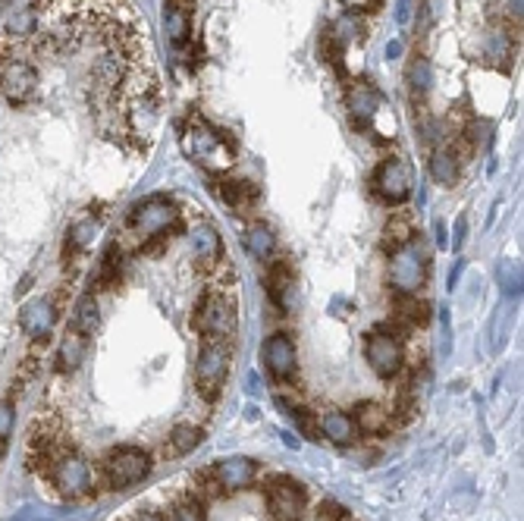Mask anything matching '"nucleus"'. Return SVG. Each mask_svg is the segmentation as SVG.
I'll return each mask as SVG.
<instances>
[{
  "label": "nucleus",
  "mask_w": 524,
  "mask_h": 521,
  "mask_svg": "<svg viewBox=\"0 0 524 521\" xmlns=\"http://www.w3.org/2000/svg\"><path fill=\"white\" fill-rule=\"evenodd\" d=\"M179 145H182V154L204 170L226 173L236 163V141L229 138L226 132L213 129V126L208 120H201L198 113L188 116L186 126H182Z\"/></svg>",
  "instance_id": "1"
},
{
  "label": "nucleus",
  "mask_w": 524,
  "mask_h": 521,
  "mask_svg": "<svg viewBox=\"0 0 524 521\" xmlns=\"http://www.w3.org/2000/svg\"><path fill=\"white\" fill-rule=\"evenodd\" d=\"M192 323H195V330L201 339H217V343L233 345V336H236V330H239V308H236V298L220 286H211L201 298H198Z\"/></svg>",
  "instance_id": "2"
},
{
  "label": "nucleus",
  "mask_w": 524,
  "mask_h": 521,
  "mask_svg": "<svg viewBox=\"0 0 524 521\" xmlns=\"http://www.w3.org/2000/svg\"><path fill=\"white\" fill-rule=\"evenodd\" d=\"M390 289L395 295H418L427 286V276H430V248L420 239V233L408 246H402L399 251L390 255Z\"/></svg>",
  "instance_id": "3"
},
{
  "label": "nucleus",
  "mask_w": 524,
  "mask_h": 521,
  "mask_svg": "<svg viewBox=\"0 0 524 521\" xmlns=\"http://www.w3.org/2000/svg\"><path fill=\"white\" fill-rule=\"evenodd\" d=\"M229 365H233V345L217 343V339H201V349H198V361H195V393L208 405L220 402V396H223Z\"/></svg>",
  "instance_id": "4"
},
{
  "label": "nucleus",
  "mask_w": 524,
  "mask_h": 521,
  "mask_svg": "<svg viewBox=\"0 0 524 521\" xmlns=\"http://www.w3.org/2000/svg\"><path fill=\"white\" fill-rule=\"evenodd\" d=\"M126 226L141 236V239H151V236H170L182 230V211L179 204L166 195H148V198L135 201L126 214Z\"/></svg>",
  "instance_id": "5"
},
{
  "label": "nucleus",
  "mask_w": 524,
  "mask_h": 521,
  "mask_svg": "<svg viewBox=\"0 0 524 521\" xmlns=\"http://www.w3.org/2000/svg\"><path fill=\"white\" fill-rule=\"evenodd\" d=\"M151 468H154V462H151V455L145 449L116 446L101 459L98 475H101V484H104L107 490H129V487L141 484V480L151 475Z\"/></svg>",
  "instance_id": "6"
},
{
  "label": "nucleus",
  "mask_w": 524,
  "mask_h": 521,
  "mask_svg": "<svg viewBox=\"0 0 524 521\" xmlns=\"http://www.w3.org/2000/svg\"><path fill=\"white\" fill-rule=\"evenodd\" d=\"M47 484L57 487L66 500H85L94 493V471L73 443H63L57 459H54L51 475H47Z\"/></svg>",
  "instance_id": "7"
},
{
  "label": "nucleus",
  "mask_w": 524,
  "mask_h": 521,
  "mask_svg": "<svg viewBox=\"0 0 524 521\" xmlns=\"http://www.w3.org/2000/svg\"><path fill=\"white\" fill-rule=\"evenodd\" d=\"M411 186H415V176H411L408 161H402V157L380 161L374 176H371V195L386 208H399V204L408 201Z\"/></svg>",
  "instance_id": "8"
},
{
  "label": "nucleus",
  "mask_w": 524,
  "mask_h": 521,
  "mask_svg": "<svg viewBox=\"0 0 524 521\" xmlns=\"http://www.w3.org/2000/svg\"><path fill=\"white\" fill-rule=\"evenodd\" d=\"M264 490H267L270 521H305L308 493L298 480H292L286 475H273L270 480H264Z\"/></svg>",
  "instance_id": "9"
},
{
  "label": "nucleus",
  "mask_w": 524,
  "mask_h": 521,
  "mask_svg": "<svg viewBox=\"0 0 524 521\" xmlns=\"http://www.w3.org/2000/svg\"><path fill=\"white\" fill-rule=\"evenodd\" d=\"M261 358H264L267 374L273 377L286 390H298V349L296 339L289 333H273L261 345Z\"/></svg>",
  "instance_id": "10"
},
{
  "label": "nucleus",
  "mask_w": 524,
  "mask_h": 521,
  "mask_svg": "<svg viewBox=\"0 0 524 521\" xmlns=\"http://www.w3.org/2000/svg\"><path fill=\"white\" fill-rule=\"evenodd\" d=\"M364 358H368V368L374 370L380 380H395L405 370L402 339L383 333V330H377V327L364 336Z\"/></svg>",
  "instance_id": "11"
},
{
  "label": "nucleus",
  "mask_w": 524,
  "mask_h": 521,
  "mask_svg": "<svg viewBox=\"0 0 524 521\" xmlns=\"http://www.w3.org/2000/svg\"><path fill=\"white\" fill-rule=\"evenodd\" d=\"M211 471L213 484H217L220 496H229V493H239L245 487H251L258 480V462L248 459V455H233V459H223L217 462Z\"/></svg>",
  "instance_id": "12"
},
{
  "label": "nucleus",
  "mask_w": 524,
  "mask_h": 521,
  "mask_svg": "<svg viewBox=\"0 0 524 521\" xmlns=\"http://www.w3.org/2000/svg\"><path fill=\"white\" fill-rule=\"evenodd\" d=\"M57 314H60V308L54 305V298H35V302H29L26 308H22L19 323H22V330L31 336V343L47 345L51 327L57 323Z\"/></svg>",
  "instance_id": "13"
},
{
  "label": "nucleus",
  "mask_w": 524,
  "mask_h": 521,
  "mask_svg": "<svg viewBox=\"0 0 524 521\" xmlns=\"http://www.w3.org/2000/svg\"><path fill=\"white\" fill-rule=\"evenodd\" d=\"M35 85H38V73L26 60H10L0 69V88L6 91V98L13 104H26L31 94H35Z\"/></svg>",
  "instance_id": "14"
},
{
  "label": "nucleus",
  "mask_w": 524,
  "mask_h": 521,
  "mask_svg": "<svg viewBox=\"0 0 524 521\" xmlns=\"http://www.w3.org/2000/svg\"><path fill=\"white\" fill-rule=\"evenodd\" d=\"M380 104H383V98H380V91L374 88L371 82H352L346 88V107H348V116H352V123L358 126V129H364L371 120L377 116Z\"/></svg>",
  "instance_id": "15"
},
{
  "label": "nucleus",
  "mask_w": 524,
  "mask_h": 521,
  "mask_svg": "<svg viewBox=\"0 0 524 521\" xmlns=\"http://www.w3.org/2000/svg\"><path fill=\"white\" fill-rule=\"evenodd\" d=\"M192 251L198 260V270L204 273H217V267L223 264V239L211 223L192 230Z\"/></svg>",
  "instance_id": "16"
},
{
  "label": "nucleus",
  "mask_w": 524,
  "mask_h": 521,
  "mask_svg": "<svg viewBox=\"0 0 524 521\" xmlns=\"http://www.w3.org/2000/svg\"><path fill=\"white\" fill-rule=\"evenodd\" d=\"M267 295L273 302L276 311H286L289 308V292L292 283H296V270H292L289 258H270V270H267Z\"/></svg>",
  "instance_id": "17"
},
{
  "label": "nucleus",
  "mask_w": 524,
  "mask_h": 521,
  "mask_svg": "<svg viewBox=\"0 0 524 521\" xmlns=\"http://www.w3.org/2000/svg\"><path fill=\"white\" fill-rule=\"evenodd\" d=\"M352 421H355V428H358V433H364V437H383V433H390L395 428L390 408L377 405V402H358L355 412H352Z\"/></svg>",
  "instance_id": "18"
},
{
  "label": "nucleus",
  "mask_w": 524,
  "mask_h": 521,
  "mask_svg": "<svg viewBox=\"0 0 524 521\" xmlns=\"http://www.w3.org/2000/svg\"><path fill=\"white\" fill-rule=\"evenodd\" d=\"M317 428H321V437H327L330 443L336 446H352L358 440V428H355L352 415L343 412V408H330L317 418Z\"/></svg>",
  "instance_id": "19"
},
{
  "label": "nucleus",
  "mask_w": 524,
  "mask_h": 521,
  "mask_svg": "<svg viewBox=\"0 0 524 521\" xmlns=\"http://www.w3.org/2000/svg\"><path fill=\"white\" fill-rule=\"evenodd\" d=\"M85 355H89V336H82L79 330L69 327L60 339V349H57V370L60 374H76L82 368Z\"/></svg>",
  "instance_id": "20"
},
{
  "label": "nucleus",
  "mask_w": 524,
  "mask_h": 521,
  "mask_svg": "<svg viewBox=\"0 0 524 521\" xmlns=\"http://www.w3.org/2000/svg\"><path fill=\"white\" fill-rule=\"evenodd\" d=\"M393 320L408 330V333L411 330H420V327H427V320H430V305H427L424 298H418V295H395Z\"/></svg>",
  "instance_id": "21"
},
{
  "label": "nucleus",
  "mask_w": 524,
  "mask_h": 521,
  "mask_svg": "<svg viewBox=\"0 0 524 521\" xmlns=\"http://www.w3.org/2000/svg\"><path fill=\"white\" fill-rule=\"evenodd\" d=\"M415 236L418 233H415V220H411V214L393 211V217L386 220V226H383V236H380V248H383L386 255H393V251H399L402 246H408Z\"/></svg>",
  "instance_id": "22"
},
{
  "label": "nucleus",
  "mask_w": 524,
  "mask_h": 521,
  "mask_svg": "<svg viewBox=\"0 0 524 521\" xmlns=\"http://www.w3.org/2000/svg\"><path fill=\"white\" fill-rule=\"evenodd\" d=\"M213 195H220L223 204H229L233 211H248L255 208L261 192L255 183H245V179H226V183H217L213 186Z\"/></svg>",
  "instance_id": "23"
},
{
  "label": "nucleus",
  "mask_w": 524,
  "mask_h": 521,
  "mask_svg": "<svg viewBox=\"0 0 524 521\" xmlns=\"http://www.w3.org/2000/svg\"><path fill=\"white\" fill-rule=\"evenodd\" d=\"M430 176L440 186H455L462 176V151L455 145H446L440 151H433L430 157Z\"/></svg>",
  "instance_id": "24"
},
{
  "label": "nucleus",
  "mask_w": 524,
  "mask_h": 521,
  "mask_svg": "<svg viewBox=\"0 0 524 521\" xmlns=\"http://www.w3.org/2000/svg\"><path fill=\"white\" fill-rule=\"evenodd\" d=\"M120 276H123V248L116 242H110L98 270H94V292H107L120 286Z\"/></svg>",
  "instance_id": "25"
},
{
  "label": "nucleus",
  "mask_w": 524,
  "mask_h": 521,
  "mask_svg": "<svg viewBox=\"0 0 524 521\" xmlns=\"http://www.w3.org/2000/svg\"><path fill=\"white\" fill-rule=\"evenodd\" d=\"M163 29L170 35L173 44H186L192 38V6H182V4H173L166 0V10H163Z\"/></svg>",
  "instance_id": "26"
},
{
  "label": "nucleus",
  "mask_w": 524,
  "mask_h": 521,
  "mask_svg": "<svg viewBox=\"0 0 524 521\" xmlns=\"http://www.w3.org/2000/svg\"><path fill=\"white\" fill-rule=\"evenodd\" d=\"M245 248H248V255L255 260H267L276 255V236L273 230H270L267 223H261V220H255V223H248V230H245Z\"/></svg>",
  "instance_id": "27"
},
{
  "label": "nucleus",
  "mask_w": 524,
  "mask_h": 521,
  "mask_svg": "<svg viewBox=\"0 0 524 521\" xmlns=\"http://www.w3.org/2000/svg\"><path fill=\"white\" fill-rule=\"evenodd\" d=\"M512 54H515V38L509 31H503V29L487 31V38H483V57H487V63H496V66L509 69Z\"/></svg>",
  "instance_id": "28"
},
{
  "label": "nucleus",
  "mask_w": 524,
  "mask_h": 521,
  "mask_svg": "<svg viewBox=\"0 0 524 521\" xmlns=\"http://www.w3.org/2000/svg\"><path fill=\"white\" fill-rule=\"evenodd\" d=\"M163 521H208V512H204L201 496H198L195 490L179 493L176 500L170 502V509H166V518Z\"/></svg>",
  "instance_id": "29"
},
{
  "label": "nucleus",
  "mask_w": 524,
  "mask_h": 521,
  "mask_svg": "<svg viewBox=\"0 0 524 521\" xmlns=\"http://www.w3.org/2000/svg\"><path fill=\"white\" fill-rule=\"evenodd\" d=\"M201 443H204V430L198 428V424H188V421L176 424V428L170 430V437H166L170 455H188V452H195Z\"/></svg>",
  "instance_id": "30"
},
{
  "label": "nucleus",
  "mask_w": 524,
  "mask_h": 521,
  "mask_svg": "<svg viewBox=\"0 0 524 521\" xmlns=\"http://www.w3.org/2000/svg\"><path fill=\"white\" fill-rule=\"evenodd\" d=\"M98 323H101L98 298H94V292H85V295L76 302V311H73V320H69V327L79 330L82 336H91L94 330H98Z\"/></svg>",
  "instance_id": "31"
},
{
  "label": "nucleus",
  "mask_w": 524,
  "mask_h": 521,
  "mask_svg": "<svg viewBox=\"0 0 524 521\" xmlns=\"http://www.w3.org/2000/svg\"><path fill=\"white\" fill-rule=\"evenodd\" d=\"M493 276H496V286H499V292H503L505 298L521 295V264H518V260L503 258V260H499V264H496Z\"/></svg>",
  "instance_id": "32"
},
{
  "label": "nucleus",
  "mask_w": 524,
  "mask_h": 521,
  "mask_svg": "<svg viewBox=\"0 0 524 521\" xmlns=\"http://www.w3.org/2000/svg\"><path fill=\"white\" fill-rule=\"evenodd\" d=\"M98 233H101V220L89 214V217L79 220V223H73V230L66 233V239H63V242H66V246H73L76 251H82V255H85V251L91 248V242L98 239Z\"/></svg>",
  "instance_id": "33"
},
{
  "label": "nucleus",
  "mask_w": 524,
  "mask_h": 521,
  "mask_svg": "<svg viewBox=\"0 0 524 521\" xmlns=\"http://www.w3.org/2000/svg\"><path fill=\"white\" fill-rule=\"evenodd\" d=\"M408 85L415 94H427L433 85V69H430V60L427 57H415L408 66Z\"/></svg>",
  "instance_id": "34"
},
{
  "label": "nucleus",
  "mask_w": 524,
  "mask_h": 521,
  "mask_svg": "<svg viewBox=\"0 0 524 521\" xmlns=\"http://www.w3.org/2000/svg\"><path fill=\"white\" fill-rule=\"evenodd\" d=\"M296 421V428H298V433L305 440H321V428H317V412H308V408H301V405H289V412H286Z\"/></svg>",
  "instance_id": "35"
},
{
  "label": "nucleus",
  "mask_w": 524,
  "mask_h": 521,
  "mask_svg": "<svg viewBox=\"0 0 524 521\" xmlns=\"http://www.w3.org/2000/svg\"><path fill=\"white\" fill-rule=\"evenodd\" d=\"M490 136H493V126H490L487 120H474V123H468V126H465V132H462V145L468 148V154H471V151H478L480 145H487Z\"/></svg>",
  "instance_id": "36"
},
{
  "label": "nucleus",
  "mask_w": 524,
  "mask_h": 521,
  "mask_svg": "<svg viewBox=\"0 0 524 521\" xmlns=\"http://www.w3.org/2000/svg\"><path fill=\"white\" fill-rule=\"evenodd\" d=\"M321 54H323V60H327V63L339 66V60H343V54H346V41L336 35V31H323V38H321Z\"/></svg>",
  "instance_id": "37"
},
{
  "label": "nucleus",
  "mask_w": 524,
  "mask_h": 521,
  "mask_svg": "<svg viewBox=\"0 0 524 521\" xmlns=\"http://www.w3.org/2000/svg\"><path fill=\"white\" fill-rule=\"evenodd\" d=\"M13 424H16V402L6 396L0 399V440H6V443L13 437Z\"/></svg>",
  "instance_id": "38"
},
{
  "label": "nucleus",
  "mask_w": 524,
  "mask_h": 521,
  "mask_svg": "<svg viewBox=\"0 0 524 521\" xmlns=\"http://www.w3.org/2000/svg\"><path fill=\"white\" fill-rule=\"evenodd\" d=\"M321 518L323 521H352V515H348V509L343 506V502H336V500H323L321 502Z\"/></svg>",
  "instance_id": "39"
},
{
  "label": "nucleus",
  "mask_w": 524,
  "mask_h": 521,
  "mask_svg": "<svg viewBox=\"0 0 524 521\" xmlns=\"http://www.w3.org/2000/svg\"><path fill=\"white\" fill-rule=\"evenodd\" d=\"M415 10H418V0H395V22H399V26H408V19Z\"/></svg>",
  "instance_id": "40"
},
{
  "label": "nucleus",
  "mask_w": 524,
  "mask_h": 521,
  "mask_svg": "<svg viewBox=\"0 0 524 521\" xmlns=\"http://www.w3.org/2000/svg\"><path fill=\"white\" fill-rule=\"evenodd\" d=\"M440 323H443V339H446V343H443V352H452V318H449V308H443L440 311Z\"/></svg>",
  "instance_id": "41"
},
{
  "label": "nucleus",
  "mask_w": 524,
  "mask_h": 521,
  "mask_svg": "<svg viewBox=\"0 0 524 521\" xmlns=\"http://www.w3.org/2000/svg\"><path fill=\"white\" fill-rule=\"evenodd\" d=\"M465 236H468V217L462 214V217L455 220V233H452V239H449V248H462Z\"/></svg>",
  "instance_id": "42"
},
{
  "label": "nucleus",
  "mask_w": 524,
  "mask_h": 521,
  "mask_svg": "<svg viewBox=\"0 0 524 521\" xmlns=\"http://www.w3.org/2000/svg\"><path fill=\"white\" fill-rule=\"evenodd\" d=\"M433 230H436V248L446 251L449 248V230H446V223H443V220H436Z\"/></svg>",
  "instance_id": "43"
},
{
  "label": "nucleus",
  "mask_w": 524,
  "mask_h": 521,
  "mask_svg": "<svg viewBox=\"0 0 524 521\" xmlns=\"http://www.w3.org/2000/svg\"><path fill=\"white\" fill-rule=\"evenodd\" d=\"M462 270H465V258H458V264L452 267V273H449V289H455V283H458V276H462Z\"/></svg>",
  "instance_id": "44"
},
{
  "label": "nucleus",
  "mask_w": 524,
  "mask_h": 521,
  "mask_svg": "<svg viewBox=\"0 0 524 521\" xmlns=\"http://www.w3.org/2000/svg\"><path fill=\"white\" fill-rule=\"evenodd\" d=\"M402 57V41H390L386 44V60H399Z\"/></svg>",
  "instance_id": "45"
},
{
  "label": "nucleus",
  "mask_w": 524,
  "mask_h": 521,
  "mask_svg": "<svg viewBox=\"0 0 524 521\" xmlns=\"http://www.w3.org/2000/svg\"><path fill=\"white\" fill-rule=\"evenodd\" d=\"M126 521H163L157 512H135L132 518H126Z\"/></svg>",
  "instance_id": "46"
},
{
  "label": "nucleus",
  "mask_w": 524,
  "mask_h": 521,
  "mask_svg": "<svg viewBox=\"0 0 524 521\" xmlns=\"http://www.w3.org/2000/svg\"><path fill=\"white\" fill-rule=\"evenodd\" d=\"M248 396H261V383H258V374H248Z\"/></svg>",
  "instance_id": "47"
},
{
  "label": "nucleus",
  "mask_w": 524,
  "mask_h": 521,
  "mask_svg": "<svg viewBox=\"0 0 524 521\" xmlns=\"http://www.w3.org/2000/svg\"><path fill=\"white\" fill-rule=\"evenodd\" d=\"M280 437H283V443H286V446H289V449H298V446H301V440H298V437H292V433H289V430H283V433H280Z\"/></svg>",
  "instance_id": "48"
},
{
  "label": "nucleus",
  "mask_w": 524,
  "mask_h": 521,
  "mask_svg": "<svg viewBox=\"0 0 524 521\" xmlns=\"http://www.w3.org/2000/svg\"><path fill=\"white\" fill-rule=\"evenodd\" d=\"M509 16L521 22V0H509Z\"/></svg>",
  "instance_id": "49"
},
{
  "label": "nucleus",
  "mask_w": 524,
  "mask_h": 521,
  "mask_svg": "<svg viewBox=\"0 0 524 521\" xmlns=\"http://www.w3.org/2000/svg\"><path fill=\"white\" fill-rule=\"evenodd\" d=\"M4 4H6V0H0V6H4Z\"/></svg>",
  "instance_id": "50"
}]
</instances>
